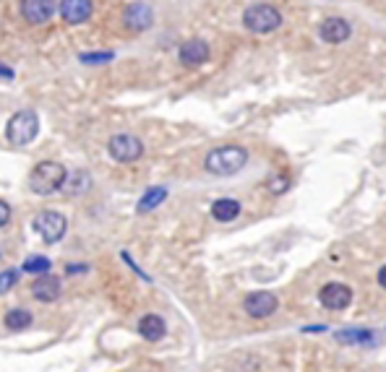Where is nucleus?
<instances>
[{
  "mask_svg": "<svg viewBox=\"0 0 386 372\" xmlns=\"http://www.w3.org/2000/svg\"><path fill=\"white\" fill-rule=\"evenodd\" d=\"M248 164V151L243 146H217L209 154L204 156V170L209 174H217V177H230V174H238L243 167Z\"/></svg>",
  "mask_w": 386,
  "mask_h": 372,
  "instance_id": "obj_1",
  "label": "nucleus"
},
{
  "mask_svg": "<svg viewBox=\"0 0 386 372\" xmlns=\"http://www.w3.org/2000/svg\"><path fill=\"white\" fill-rule=\"evenodd\" d=\"M65 167L60 162H39L32 172H29V191L34 195H53V193L63 191L65 185Z\"/></svg>",
  "mask_w": 386,
  "mask_h": 372,
  "instance_id": "obj_2",
  "label": "nucleus"
},
{
  "mask_svg": "<svg viewBox=\"0 0 386 372\" xmlns=\"http://www.w3.org/2000/svg\"><path fill=\"white\" fill-rule=\"evenodd\" d=\"M243 27L248 29L251 34H272L282 27V13L269 3H253L243 11Z\"/></svg>",
  "mask_w": 386,
  "mask_h": 372,
  "instance_id": "obj_3",
  "label": "nucleus"
},
{
  "mask_svg": "<svg viewBox=\"0 0 386 372\" xmlns=\"http://www.w3.org/2000/svg\"><path fill=\"white\" fill-rule=\"evenodd\" d=\"M39 133V118L34 109H19L13 112L6 125V138L13 146H29Z\"/></svg>",
  "mask_w": 386,
  "mask_h": 372,
  "instance_id": "obj_4",
  "label": "nucleus"
},
{
  "mask_svg": "<svg viewBox=\"0 0 386 372\" xmlns=\"http://www.w3.org/2000/svg\"><path fill=\"white\" fill-rule=\"evenodd\" d=\"M107 154L118 164H133L144 156V144H141V138L131 136V133H118L107 141Z\"/></svg>",
  "mask_w": 386,
  "mask_h": 372,
  "instance_id": "obj_5",
  "label": "nucleus"
},
{
  "mask_svg": "<svg viewBox=\"0 0 386 372\" xmlns=\"http://www.w3.org/2000/svg\"><path fill=\"white\" fill-rule=\"evenodd\" d=\"M34 232H37L47 245H55L68 232V219L60 211H42L34 216Z\"/></svg>",
  "mask_w": 386,
  "mask_h": 372,
  "instance_id": "obj_6",
  "label": "nucleus"
},
{
  "mask_svg": "<svg viewBox=\"0 0 386 372\" xmlns=\"http://www.w3.org/2000/svg\"><path fill=\"white\" fill-rule=\"evenodd\" d=\"M277 308H279L277 294H272V291H267V289L251 291L248 297L243 300V310H246V315H251V318H256V320L274 315Z\"/></svg>",
  "mask_w": 386,
  "mask_h": 372,
  "instance_id": "obj_7",
  "label": "nucleus"
},
{
  "mask_svg": "<svg viewBox=\"0 0 386 372\" xmlns=\"http://www.w3.org/2000/svg\"><path fill=\"white\" fill-rule=\"evenodd\" d=\"M319 302H321L326 310H331V312L347 310L350 302H352V289L342 282H329L324 284L321 291H319Z\"/></svg>",
  "mask_w": 386,
  "mask_h": 372,
  "instance_id": "obj_8",
  "label": "nucleus"
},
{
  "mask_svg": "<svg viewBox=\"0 0 386 372\" xmlns=\"http://www.w3.org/2000/svg\"><path fill=\"white\" fill-rule=\"evenodd\" d=\"M58 13L68 27H79V24H86L92 18L94 3L92 0H60Z\"/></svg>",
  "mask_w": 386,
  "mask_h": 372,
  "instance_id": "obj_9",
  "label": "nucleus"
},
{
  "mask_svg": "<svg viewBox=\"0 0 386 372\" xmlns=\"http://www.w3.org/2000/svg\"><path fill=\"white\" fill-rule=\"evenodd\" d=\"M55 13V0H21V16L32 27H42Z\"/></svg>",
  "mask_w": 386,
  "mask_h": 372,
  "instance_id": "obj_10",
  "label": "nucleus"
},
{
  "mask_svg": "<svg viewBox=\"0 0 386 372\" xmlns=\"http://www.w3.org/2000/svg\"><path fill=\"white\" fill-rule=\"evenodd\" d=\"M319 36H321L326 45H342V42H347L350 36H352V27H350V21H345V18L329 16L321 21Z\"/></svg>",
  "mask_w": 386,
  "mask_h": 372,
  "instance_id": "obj_11",
  "label": "nucleus"
},
{
  "mask_svg": "<svg viewBox=\"0 0 386 372\" xmlns=\"http://www.w3.org/2000/svg\"><path fill=\"white\" fill-rule=\"evenodd\" d=\"M209 55H212L209 45H206L204 39H199V36H193V39H188V42H183V45H180V53H178V57H180V63H183V65H188V68H196V65L206 63V60H209Z\"/></svg>",
  "mask_w": 386,
  "mask_h": 372,
  "instance_id": "obj_12",
  "label": "nucleus"
},
{
  "mask_svg": "<svg viewBox=\"0 0 386 372\" xmlns=\"http://www.w3.org/2000/svg\"><path fill=\"white\" fill-rule=\"evenodd\" d=\"M154 21V13L149 8L147 3H131L123 11V24L131 29V32H147Z\"/></svg>",
  "mask_w": 386,
  "mask_h": 372,
  "instance_id": "obj_13",
  "label": "nucleus"
},
{
  "mask_svg": "<svg viewBox=\"0 0 386 372\" xmlns=\"http://www.w3.org/2000/svg\"><path fill=\"white\" fill-rule=\"evenodd\" d=\"M60 291H63L60 279H58V276H50V273L39 276L37 282L32 284V297L39 302H55L58 297H60Z\"/></svg>",
  "mask_w": 386,
  "mask_h": 372,
  "instance_id": "obj_14",
  "label": "nucleus"
},
{
  "mask_svg": "<svg viewBox=\"0 0 386 372\" xmlns=\"http://www.w3.org/2000/svg\"><path fill=\"white\" fill-rule=\"evenodd\" d=\"M334 338L345 346H371L376 344V333L371 328H345V331H337Z\"/></svg>",
  "mask_w": 386,
  "mask_h": 372,
  "instance_id": "obj_15",
  "label": "nucleus"
},
{
  "mask_svg": "<svg viewBox=\"0 0 386 372\" xmlns=\"http://www.w3.org/2000/svg\"><path fill=\"white\" fill-rule=\"evenodd\" d=\"M138 333L147 338V341H162L167 333V326L165 320L159 318V315H154V312H149V315H144V318L138 320Z\"/></svg>",
  "mask_w": 386,
  "mask_h": 372,
  "instance_id": "obj_16",
  "label": "nucleus"
},
{
  "mask_svg": "<svg viewBox=\"0 0 386 372\" xmlns=\"http://www.w3.org/2000/svg\"><path fill=\"white\" fill-rule=\"evenodd\" d=\"M165 200H167V188H165V185H154V188H149V191L144 193L141 198H138L136 211H138V214H149V211L159 209Z\"/></svg>",
  "mask_w": 386,
  "mask_h": 372,
  "instance_id": "obj_17",
  "label": "nucleus"
},
{
  "mask_svg": "<svg viewBox=\"0 0 386 372\" xmlns=\"http://www.w3.org/2000/svg\"><path fill=\"white\" fill-rule=\"evenodd\" d=\"M212 216L217 219V221H235V219L240 216V200L235 198H220L212 203Z\"/></svg>",
  "mask_w": 386,
  "mask_h": 372,
  "instance_id": "obj_18",
  "label": "nucleus"
},
{
  "mask_svg": "<svg viewBox=\"0 0 386 372\" xmlns=\"http://www.w3.org/2000/svg\"><path fill=\"white\" fill-rule=\"evenodd\" d=\"M92 188V174L84 172V170H76L71 177H65V185L63 191L68 193V195H81V193H86Z\"/></svg>",
  "mask_w": 386,
  "mask_h": 372,
  "instance_id": "obj_19",
  "label": "nucleus"
},
{
  "mask_svg": "<svg viewBox=\"0 0 386 372\" xmlns=\"http://www.w3.org/2000/svg\"><path fill=\"white\" fill-rule=\"evenodd\" d=\"M32 312H29V310H21V308H16V310H8V312H6V320H3V323H6V328H8V331H24V328H29L32 326Z\"/></svg>",
  "mask_w": 386,
  "mask_h": 372,
  "instance_id": "obj_20",
  "label": "nucleus"
},
{
  "mask_svg": "<svg viewBox=\"0 0 386 372\" xmlns=\"http://www.w3.org/2000/svg\"><path fill=\"white\" fill-rule=\"evenodd\" d=\"M50 258H45V255H29L27 261H24V266H21V271L24 273H37V276H45L47 271H50Z\"/></svg>",
  "mask_w": 386,
  "mask_h": 372,
  "instance_id": "obj_21",
  "label": "nucleus"
},
{
  "mask_svg": "<svg viewBox=\"0 0 386 372\" xmlns=\"http://www.w3.org/2000/svg\"><path fill=\"white\" fill-rule=\"evenodd\" d=\"M112 57H115V53H81L79 55V63L81 65H105V63H110Z\"/></svg>",
  "mask_w": 386,
  "mask_h": 372,
  "instance_id": "obj_22",
  "label": "nucleus"
},
{
  "mask_svg": "<svg viewBox=\"0 0 386 372\" xmlns=\"http://www.w3.org/2000/svg\"><path fill=\"white\" fill-rule=\"evenodd\" d=\"M21 273L16 271V268H8V271L0 273V294H6V291H11L13 287H16V282H19Z\"/></svg>",
  "mask_w": 386,
  "mask_h": 372,
  "instance_id": "obj_23",
  "label": "nucleus"
},
{
  "mask_svg": "<svg viewBox=\"0 0 386 372\" xmlns=\"http://www.w3.org/2000/svg\"><path fill=\"white\" fill-rule=\"evenodd\" d=\"M287 188H290L287 177H274V180L269 182V191H272V193H285Z\"/></svg>",
  "mask_w": 386,
  "mask_h": 372,
  "instance_id": "obj_24",
  "label": "nucleus"
},
{
  "mask_svg": "<svg viewBox=\"0 0 386 372\" xmlns=\"http://www.w3.org/2000/svg\"><path fill=\"white\" fill-rule=\"evenodd\" d=\"M11 221V206L6 200H0V227H6Z\"/></svg>",
  "mask_w": 386,
  "mask_h": 372,
  "instance_id": "obj_25",
  "label": "nucleus"
},
{
  "mask_svg": "<svg viewBox=\"0 0 386 372\" xmlns=\"http://www.w3.org/2000/svg\"><path fill=\"white\" fill-rule=\"evenodd\" d=\"M13 76H16V73H13V68H8V65L0 63V78H6V81H13Z\"/></svg>",
  "mask_w": 386,
  "mask_h": 372,
  "instance_id": "obj_26",
  "label": "nucleus"
},
{
  "mask_svg": "<svg viewBox=\"0 0 386 372\" xmlns=\"http://www.w3.org/2000/svg\"><path fill=\"white\" fill-rule=\"evenodd\" d=\"M303 333H326V326H305Z\"/></svg>",
  "mask_w": 386,
  "mask_h": 372,
  "instance_id": "obj_27",
  "label": "nucleus"
},
{
  "mask_svg": "<svg viewBox=\"0 0 386 372\" xmlns=\"http://www.w3.org/2000/svg\"><path fill=\"white\" fill-rule=\"evenodd\" d=\"M68 273H81V271H86V263H71L68 268H65Z\"/></svg>",
  "mask_w": 386,
  "mask_h": 372,
  "instance_id": "obj_28",
  "label": "nucleus"
},
{
  "mask_svg": "<svg viewBox=\"0 0 386 372\" xmlns=\"http://www.w3.org/2000/svg\"><path fill=\"white\" fill-rule=\"evenodd\" d=\"M378 287H381V289H386V266H381V268H378Z\"/></svg>",
  "mask_w": 386,
  "mask_h": 372,
  "instance_id": "obj_29",
  "label": "nucleus"
},
{
  "mask_svg": "<svg viewBox=\"0 0 386 372\" xmlns=\"http://www.w3.org/2000/svg\"><path fill=\"white\" fill-rule=\"evenodd\" d=\"M0 258H3V253H0Z\"/></svg>",
  "mask_w": 386,
  "mask_h": 372,
  "instance_id": "obj_30",
  "label": "nucleus"
}]
</instances>
